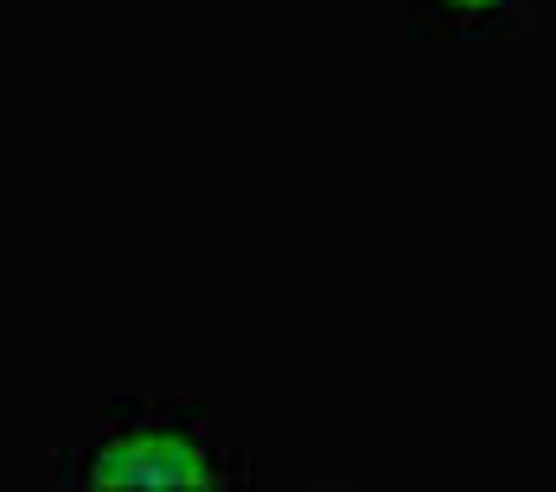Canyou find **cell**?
<instances>
[{
	"label": "cell",
	"instance_id": "1",
	"mask_svg": "<svg viewBox=\"0 0 556 492\" xmlns=\"http://www.w3.org/2000/svg\"><path fill=\"white\" fill-rule=\"evenodd\" d=\"M58 480L77 487H224L230 454L205 436L199 409H167V403H115L103 429L58 454Z\"/></svg>",
	"mask_w": 556,
	"mask_h": 492
},
{
	"label": "cell",
	"instance_id": "2",
	"mask_svg": "<svg viewBox=\"0 0 556 492\" xmlns=\"http://www.w3.org/2000/svg\"><path fill=\"white\" fill-rule=\"evenodd\" d=\"M551 13V0H416L422 33H511Z\"/></svg>",
	"mask_w": 556,
	"mask_h": 492
}]
</instances>
